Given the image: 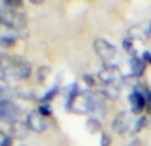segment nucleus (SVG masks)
Here are the masks:
<instances>
[{"mask_svg":"<svg viewBox=\"0 0 151 146\" xmlns=\"http://www.w3.org/2000/svg\"><path fill=\"white\" fill-rule=\"evenodd\" d=\"M0 63L3 64L5 77L13 78V80H27L32 73L31 65L27 61H23L20 59L1 56Z\"/></svg>","mask_w":151,"mask_h":146,"instance_id":"nucleus-1","label":"nucleus"},{"mask_svg":"<svg viewBox=\"0 0 151 146\" xmlns=\"http://www.w3.org/2000/svg\"><path fill=\"white\" fill-rule=\"evenodd\" d=\"M98 78L102 82V85H114L119 86L123 82V77L121 74L119 69L115 65H105L104 68L99 69Z\"/></svg>","mask_w":151,"mask_h":146,"instance_id":"nucleus-2","label":"nucleus"},{"mask_svg":"<svg viewBox=\"0 0 151 146\" xmlns=\"http://www.w3.org/2000/svg\"><path fill=\"white\" fill-rule=\"evenodd\" d=\"M93 47H94L96 53L105 61V63H109V64L113 63L114 59L117 57V55H118L117 48H115L111 43H109L105 39H97L96 41H94Z\"/></svg>","mask_w":151,"mask_h":146,"instance_id":"nucleus-3","label":"nucleus"},{"mask_svg":"<svg viewBox=\"0 0 151 146\" xmlns=\"http://www.w3.org/2000/svg\"><path fill=\"white\" fill-rule=\"evenodd\" d=\"M19 116H20V109L15 102H12L9 98L0 100V120L3 122L11 125L15 121H19Z\"/></svg>","mask_w":151,"mask_h":146,"instance_id":"nucleus-4","label":"nucleus"},{"mask_svg":"<svg viewBox=\"0 0 151 146\" xmlns=\"http://www.w3.org/2000/svg\"><path fill=\"white\" fill-rule=\"evenodd\" d=\"M19 36H20V33L15 27L4 20H0V44L5 45V47H11L15 44Z\"/></svg>","mask_w":151,"mask_h":146,"instance_id":"nucleus-5","label":"nucleus"},{"mask_svg":"<svg viewBox=\"0 0 151 146\" xmlns=\"http://www.w3.org/2000/svg\"><path fill=\"white\" fill-rule=\"evenodd\" d=\"M27 125L31 129V132H35V133H42V132L47 130L48 128V122L47 118L39 112V110H32L27 114Z\"/></svg>","mask_w":151,"mask_h":146,"instance_id":"nucleus-6","label":"nucleus"},{"mask_svg":"<svg viewBox=\"0 0 151 146\" xmlns=\"http://www.w3.org/2000/svg\"><path fill=\"white\" fill-rule=\"evenodd\" d=\"M149 93V92H147ZM147 93L142 92L141 89L135 88L131 94L129 96V102H130V106H131V112L134 114H139L142 110L146 108V96Z\"/></svg>","mask_w":151,"mask_h":146,"instance_id":"nucleus-7","label":"nucleus"},{"mask_svg":"<svg viewBox=\"0 0 151 146\" xmlns=\"http://www.w3.org/2000/svg\"><path fill=\"white\" fill-rule=\"evenodd\" d=\"M130 124H131V116L127 110H123V112L118 113L115 116V118L113 120V130L117 134H125L126 132L130 129Z\"/></svg>","mask_w":151,"mask_h":146,"instance_id":"nucleus-8","label":"nucleus"},{"mask_svg":"<svg viewBox=\"0 0 151 146\" xmlns=\"http://www.w3.org/2000/svg\"><path fill=\"white\" fill-rule=\"evenodd\" d=\"M29 132L31 129L28 128L27 122H23V121H15L13 124L9 125V136L12 138H16V139H25L27 137L29 136Z\"/></svg>","mask_w":151,"mask_h":146,"instance_id":"nucleus-9","label":"nucleus"},{"mask_svg":"<svg viewBox=\"0 0 151 146\" xmlns=\"http://www.w3.org/2000/svg\"><path fill=\"white\" fill-rule=\"evenodd\" d=\"M145 69H146V63L143 61V59L138 56L130 59V71L134 77H141L145 73Z\"/></svg>","mask_w":151,"mask_h":146,"instance_id":"nucleus-10","label":"nucleus"},{"mask_svg":"<svg viewBox=\"0 0 151 146\" xmlns=\"http://www.w3.org/2000/svg\"><path fill=\"white\" fill-rule=\"evenodd\" d=\"M137 41H141V40H137L131 36L126 37V39L123 40V48H125V51L129 53V55H131V57H137V56H138Z\"/></svg>","mask_w":151,"mask_h":146,"instance_id":"nucleus-11","label":"nucleus"},{"mask_svg":"<svg viewBox=\"0 0 151 146\" xmlns=\"http://www.w3.org/2000/svg\"><path fill=\"white\" fill-rule=\"evenodd\" d=\"M101 93L105 96V98H111L115 100L119 96V86H114V85H102Z\"/></svg>","mask_w":151,"mask_h":146,"instance_id":"nucleus-12","label":"nucleus"},{"mask_svg":"<svg viewBox=\"0 0 151 146\" xmlns=\"http://www.w3.org/2000/svg\"><path fill=\"white\" fill-rule=\"evenodd\" d=\"M101 128H102V124H101V121H99L98 118L90 117L88 121H86V130H88L89 133L96 134V133H98V132L101 130Z\"/></svg>","mask_w":151,"mask_h":146,"instance_id":"nucleus-13","label":"nucleus"},{"mask_svg":"<svg viewBox=\"0 0 151 146\" xmlns=\"http://www.w3.org/2000/svg\"><path fill=\"white\" fill-rule=\"evenodd\" d=\"M50 74V68L49 66H41V68L37 69V80L40 84H44L47 81V78Z\"/></svg>","mask_w":151,"mask_h":146,"instance_id":"nucleus-14","label":"nucleus"},{"mask_svg":"<svg viewBox=\"0 0 151 146\" xmlns=\"http://www.w3.org/2000/svg\"><path fill=\"white\" fill-rule=\"evenodd\" d=\"M146 125H147V118L145 117V116H142V117H139L138 120L135 121L133 129H131V133H133V134L139 133V132H141L143 128H146Z\"/></svg>","mask_w":151,"mask_h":146,"instance_id":"nucleus-15","label":"nucleus"},{"mask_svg":"<svg viewBox=\"0 0 151 146\" xmlns=\"http://www.w3.org/2000/svg\"><path fill=\"white\" fill-rule=\"evenodd\" d=\"M57 93H58V85H55L52 89H50V90H48L47 93L44 94V97H41V100H40V101L44 102V104H45V102H49L50 100L55 98Z\"/></svg>","mask_w":151,"mask_h":146,"instance_id":"nucleus-16","label":"nucleus"},{"mask_svg":"<svg viewBox=\"0 0 151 146\" xmlns=\"http://www.w3.org/2000/svg\"><path fill=\"white\" fill-rule=\"evenodd\" d=\"M11 93V88H9V84H8V81L5 80V78H0V96L4 97L5 100H7V94Z\"/></svg>","mask_w":151,"mask_h":146,"instance_id":"nucleus-17","label":"nucleus"},{"mask_svg":"<svg viewBox=\"0 0 151 146\" xmlns=\"http://www.w3.org/2000/svg\"><path fill=\"white\" fill-rule=\"evenodd\" d=\"M0 146H12V137L0 130Z\"/></svg>","mask_w":151,"mask_h":146,"instance_id":"nucleus-18","label":"nucleus"},{"mask_svg":"<svg viewBox=\"0 0 151 146\" xmlns=\"http://www.w3.org/2000/svg\"><path fill=\"white\" fill-rule=\"evenodd\" d=\"M37 110H39V112L41 113L44 117H48V116L52 114V109L49 108V105H48V104H41V105L39 106V109H37Z\"/></svg>","mask_w":151,"mask_h":146,"instance_id":"nucleus-19","label":"nucleus"},{"mask_svg":"<svg viewBox=\"0 0 151 146\" xmlns=\"http://www.w3.org/2000/svg\"><path fill=\"white\" fill-rule=\"evenodd\" d=\"M110 144H111V137H110V134L104 132L101 136V146H110Z\"/></svg>","mask_w":151,"mask_h":146,"instance_id":"nucleus-20","label":"nucleus"},{"mask_svg":"<svg viewBox=\"0 0 151 146\" xmlns=\"http://www.w3.org/2000/svg\"><path fill=\"white\" fill-rule=\"evenodd\" d=\"M142 59H143L145 63L151 64V52H149V51H145V52L142 53Z\"/></svg>","mask_w":151,"mask_h":146,"instance_id":"nucleus-21","label":"nucleus"},{"mask_svg":"<svg viewBox=\"0 0 151 146\" xmlns=\"http://www.w3.org/2000/svg\"><path fill=\"white\" fill-rule=\"evenodd\" d=\"M83 80H85V82L88 84L89 86H93L94 85V78L91 77L90 74H85V76H83Z\"/></svg>","mask_w":151,"mask_h":146,"instance_id":"nucleus-22","label":"nucleus"},{"mask_svg":"<svg viewBox=\"0 0 151 146\" xmlns=\"http://www.w3.org/2000/svg\"><path fill=\"white\" fill-rule=\"evenodd\" d=\"M146 106H147V109L151 112V92H149L147 96H146Z\"/></svg>","mask_w":151,"mask_h":146,"instance_id":"nucleus-23","label":"nucleus"},{"mask_svg":"<svg viewBox=\"0 0 151 146\" xmlns=\"http://www.w3.org/2000/svg\"><path fill=\"white\" fill-rule=\"evenodd\" d=\"M139 145H141V141H139L138 138H135V139H133L127 146H139Z\"/></svg>","mask_w":151,"mask_h":146,"instance_id":"nucleus-24","label":"nucleus"},{"mask_svg":"<svg viewBox=\"0 0 151 146\" xmlns=\"http://www.w3.org/2000/svg\"><path fill=\"white\" fill-rule=\"evenodd\" d=\"M0 78H5L4 68H3V64H1V63H0Z\"/></svg>","mask_w":151,"mask_h":146,"instance_id":"nucleus-25","label":"nucleus"},{"mask_svg":"<svg viewBox=\"0 0 151 146\" xmlns=\"http://www.w3.org/2000/svg\"><path fill=\"white\" fill-rule=\"evenodd\" d=\"M149 31H150V33H151V21H150V24H149Z\"/></svg>","mask_w":151,"mask_h":146,"instance_id":"nucleus-26","label":"nucleus"},{"mask_svg":"<svg viewBox=\"0 0 151 146\" xmlns=\"http://www.w3.org/2000/svg\"><path fill=\"white\" fill-rule=\"evenodd\" d=\"M17 146H27V145H17Z\"/></svg>","mask_w":151,"mask_h":146,"instance_id":"nucleus-27","label":"nucleus"}]
</instances>
